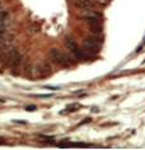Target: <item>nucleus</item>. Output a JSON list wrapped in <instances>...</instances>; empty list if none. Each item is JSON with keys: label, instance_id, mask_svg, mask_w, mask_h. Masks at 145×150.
Wrapping results in <instances>:
<instances>
[{"label": "nucleus", "instance_id": "nucleus-1", "mask_svg": "<svg viewBox=\"0 0 145 150\" xmlns=\"http://www.w3.org/2000/svg\"><path fill=\"white\" fill-rule=\"evenodd\" d=\"M50 57L55 64H57L60 66H69L74 62V60H71V57L66 56L65 54H62L60 50H57L55 47L50 50Z\"/></svg>", "mask_w": 145, "mask_h": 150}, {"label": "nucleus", "instance_id": "nucleus-2", "mask_svg": "<svg viewBox=\"0 0 145 150\" xmlns=\"http://www.w3.org/2000/svg\"><path fill=\"white\" fill-rule=\"evenodd\" d=\"M22 55H21V52L16 50V48H9L8 51L4 54V60H5V62L8 64V65L10 66H18L19 64L22 62Z\"/></svg>", "mask_w": 145, "mask_h": 150}, {"label": "nucleus", "instance_id": "nucleus-3", "mask_svg": "<svg viewBox=\"0 0 145 150\" xmlns=\"http://www.w3.org/2000/svg\"><path fill=\"white\" fill-rule=\"evenodd\" d=\"M81 48H83V51H84L88 56H93V55H95L97 52L99 51V45H97V43H94V42H92V41L84 38L83 46H81Z\"/></svg>", "mask_w": 145, "mask_h": 150}, {"label": "nucleus", "instance_id": "nucleus-4", "mask_svg": "<svg viewBox=\"0 0 145 150\" xmlns=\"http://www.w3.org/2000/svg\"><path fill=\"white\" fill-rule=\"evenodd\" d=\"M102 19H88L85 21L89 25V31L92 33H97V35H101L103 32V25H102Z\"/></svg>", "mask_w": 145, "mask_h": 150}, {"label": "nucleus", "instance_id": "nucleus-5", "mask_svg": "<svg viewBox=\"0 0 145 150\" xmlns=\"http://www.w3.org/2000/svg\"><path fill=\"white\" fill-rule=\"evenodd\" d=\"M80 18L84 21L88 19H102V14L99 12H95L94 9H85L80 13Z\"/></svg>", "mask_w": 145, "mask_h": 150}, {"label": "nucleus", "instance_id": "nucleus-6", "mask_svg": "<svg viewBox=\"0 0 145 150\" xmlns=\"http://www.w3.org/2000/svg\"><path fill=\"white\" fill-rule=\"evenodd\" d=\"M73 4L80 9H94V1L93 0H73Z\"/></svg>", "mask_w": 145, "mask_h": 150}, {"label": "nucleus", "instance_id": "nucleus-7", "mask_svg": "<svg viewBox=\"0 0 145 150\" xmlns=\"http://www.w3.org/2000/svg\"><path fill=\"white\" fill-rule=\"evenodd\" d=\"M36 73L40 76H43V75H47L51 73V66L48 65L47 62H41L36 66Z\"/></svg>", "mask_w": 145, "mask_h": 150}, {"label": "nucleus", "instance_id": "nucleus-8", "mask_svg": "<svg viewBox=\"0 0 145 150\" xmlns=\"http://www.w3.org/2000/svg\"><path fill=\"white\" fill-rule=\"evenodd\" d=\"M71 54L74 56V59L79 60V61H85L88 59V55L83 51V48H79V47H76L74 51H71Z\"/></svg>", "mask_w": 145, "mask_h": 150}, {"label": "nucleus", "instance_id": "nucleus-9", "mask_svg": "<svg viewBox=\"0 0 145 150\" xmlns=\"http://www.w3.org/2000/svg\"><path fill=\"white\" fill-rule=\"evenodd\" d=\"M64 43H65V46H66V48L71 52V51H74L75 48L78 47V45L75 43V41H74L71 37H69V36H66L65 38H64Z\"/></svg>", "mask_w": 145, "mask_h": 150}, {"label": "nucleus", "instance_id": "nucleus-10", "mask_svg": "<svg viewBox=\"0 0 145 150\" xmlns=\"http://www.w3.org/2000/svg\"><path fill=\"white\" fill-rule=\"evenodd\" d=\"M38 139H41L42 141H46V142H54L55 141V137H52V136H45V135H38Z\"/></svg>", "mask_w": 145, "mask_h": 150}, {"label": "nucleus", "instance_id": "nucleus-11", "mask_svg": "<svg viewBox=\"0 0 145 150\" xmlns=\"http://www.w3.org/2000/svg\"><path fill=\"white\" fill-rule=\"evenodd\" d=\"M78 108H79V104H73V106L66 107V111L65 112H74V111H76Z\"/></svg>", "mask_w": 145, "mask_h": 150}, {"label": "nucleus", "instance_id": "nucleus-12", "mask_svg": "<svg viewBox=\"0 0 145 150\" xmlns=\"http://www.w3.org/2000/svg\"><path fill=\"white\" fill-rule=\"evenodd\" d=\"M35 97H37V98H51L52 94H35Z\"/></svg>", "mask_w": 145, "mask_h": 150}, {"label": "nucleus", "instance_id": "nucleus-13", "mask_svg": "<svg viewBox=\"0 0 145 150\" xmlns=\"http://www.w3.org/2000/svg\"><path fill=\"white\" fill-rule=\"evenodd\" d=\"M45 88H46V89H51V91H59V89H60L59 87H45Z\"/></svg>", "mask_w": 145, "mask_h": 150}, {"label": "nucleus", "instance_id": "nucleus-14", "mask_svg": "<svg viewBox=\"0 0 145 150\" xmlns=\"http://www.w3.org/2000/svg\"><path fill=\"white\" fill-rule=\"evenodd\" d=\"M25 110H27V111H35L36 107H35V106H28L27 108H25Z\"/></svg>", "mask_w": 145, "mask_h": 150}, {"label": "nucleus", "instance_id": "nucleus-15", "mask_svg": "<svg viewBox=\"0 0 145 150\" xmlns=\"http://www.w3.org/2000/svg\"><path fill=\"white\" fill-rule=\"evenodd\" d=\"M1 142H3V141H1V139H0V144H1Z\"/></svg>", "mask_w": 145, "mask_h": 150}]
</instances>
